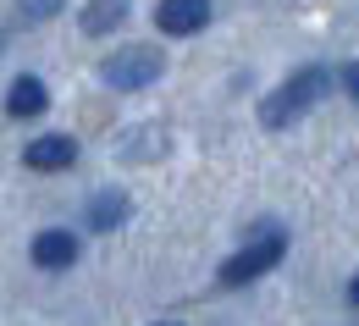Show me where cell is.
Listing matches in <instances>:
<instances>
[{"mask_svg":"<svg viewBox=\"0 0 359 326\" xmlns=\"http://www.w3.org/2000/svg\"><path fill=\"white\" fill-rule=\"evenodd\" d=\"M332 89H337V72H332L326 61H304L287 83H276V89L260 100V122H266L271 133H282V128H293L310 105H320Z\"/></svg>","mask_w":359,"mask_h":326,"instance_id":"1","label":"cell"},{"mask_svg":"<svg viewBox=\"0 0 359 326\" xmlns=\"http://www.w3.org/2000/svg\"><path fill=\"white\" fill-rule=\"evenodd\" d=\"M282 260H287V238L276 233V227H266L260 238H249L232 260H222L216 282H222V287H249V282H260L266 271H276Z\"/></svg>","mask_w":359,"mask_h":326,"instance_id":"2","label":"cell"},{"mask_svg":"<svg viewBox=\"0 0 359 326\" xmlns=\"http://www.w3.org/2000/svg\"><path fill=\"white\" fill-rule=\"evenodd\" d=\"M161 72H166V55H161L155 45H122L116 55L100 61V78H105L111 89H122V94L161 83Z\"/></svg>","mask_w":359,"mask_h":326,"instance_id":"3","label":"cell"},{"mask_svg":"<svg viewBox=\"0 0 359 326\" xmlns=\"http://www.w3.org/2000/svg\"><path fill=\"white\" fill-rule=\"evenodd\" d=\"M210 22V0H161L155 6V28L172 34V39H188Z\"/></svg>","mask_w":359,"mask_h":326,"instance_id":"4","label":"cell"},{"mask_svg":"<svg viewBox=\"0 0 359 326\" xmlns=\"http://www.w3.org/2000/svg\"><path fill=\"white\" fill-rule=\"evenodd\" d=\"M22 161H28V172H67L78 161V139L72 133H39V139H28Z\"/></svg>","mask_w":359,"mask_h":326,"instance_id":"5","label":"cell"},{"mask_svg":"<svg viewBox=\"0 0 359 326\" xmlns=\"http://www.w3.org/2000/svg\"><path fill=\"white\" fill-rule=\"evenodd\" d=\"M28 254H34L39 271H67V266L78 260V238L67 233V227H45V233L28 243Z\"/></svg>","mask_w":359,"mask_h":326,"instance_id":"6","label":"cell"},{"mask_svg":"<svg viewBox=\"0 0 359 326\" xmlns=\"http://www.w3.org/2000/svg\"><path fill=\"white\" fill-rule=\"evenodd\" d=\"M128 11H133V0H89V6L78 11V28H83L89 39H105V34H116V28L128 22Z\"/></svg>","mask_w":359,"mask_h":326,"instance_id":"7","label":"cell"},{"mask_svg":"<svg viewBox=\"0 0 359 326\" xmlns=\"http://www.w3.org/2000/svg\"><path fill=\"white\" fill-rule=\"evenodd\" d=\"M128 216H133V199H128L122 188H100L89 199V227L94 233H111V227H122Z\"/></svg>","mask_w":359,"mask_h":326,"instance_id":"8","label":"cell"},{"mask_svg":"<svg viewBox=\"0 0 359 326\" xmlns=\"http://www.w3.org/2000/svg\"><path fill=\"white\" fill-rule=\"evenodd\" d=\"M6 111H11V116H45V111H50L45 78H28V72H22V78L6 89Z\"/></svg>","mask_w":359,"mask_h":326,"instance_id":"9","label":"cell"},{"mask_svg":"<svg viewBox=\"0 0 359 326\" xmlns=\"http://www.w3.org/2000/svg\"><path fill=\"white\" fill-rule=\"evenodd\" d=\"M161 155H166V128H144L122 139V161H161Z\"/></svg>","mask_w":359,"mask_h":326,"instance_id":"10","label":"cell"},{"mask_svg":"<svg viewBox=\"0 0 359 326\" xmlns=\"http://www.w3.org/2000/svg\"><path fill=\"white\" fill-rule=\"evenodd\" d=\"M55 11H61V0H17V17H22V22H45Z\"/></svg>","mask_w":359,"mask_h":326,"instance_id":"11","label":"cell"},{"mask_svg":"<svg viewBox=\"0 0 359 326\" xmlns=\"http://www.w3.org/2000/svg\"><path fill=\"white\" fill-rule=\"evenodd\" d=\"M337 83H343V94H348V100L359 105V61H348V67L337 72Z\"/></svg>","mask_w":359,"mask_h":326,"instance_id":"12","label":"cell"},{"mask_svg":"<svg viewBox=\"0 0 359 326\" xmlns=\"http://www.w3.org/2000/svg\"><path fill=\"white\" fill-rule=\"evenodd\" d=\"M348 304H354V310H359V277L348 282Z\"/></svg>","mask_w":359,"mask_h":326,"instance_id":"13","label":"cell"},{"mask_svg":"<svg viewBox=\"0 0 359 326\" xmlns=\"http://www.w3.org/2000/svg\"><path fill=\"white\" fill-rule=\"evenodd\" d=\"M155 326H182V321H155Z\"/></svg>","mask_w":359,"mask_h":326,"instance_id":"14","label":"cell"}]
</instances>
